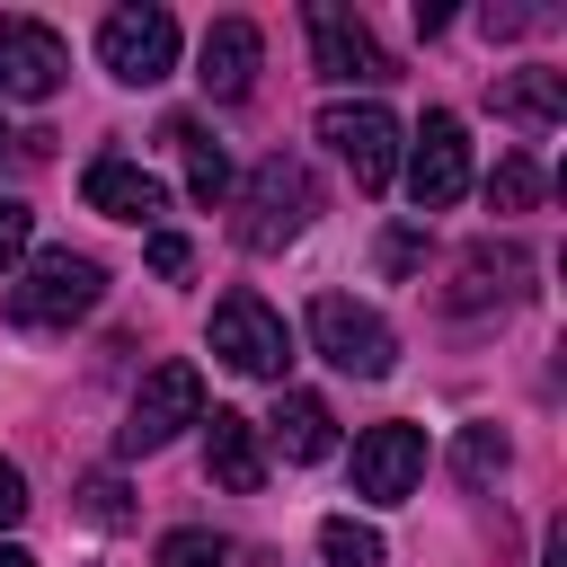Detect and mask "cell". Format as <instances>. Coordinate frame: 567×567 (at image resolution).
Wrapping results in <instances>:
<instances>
[{"instance_id": "obj_10", "label": "cell", "mask_w": 567, "mask_h": 567, "mask_svg": "<svg viewBox=\"0 0 567 567\" xmlns=\"http://www.w3.org/2000/svg\"><path fill=\"white\" fill-rule=\"evenodd\" d=\"M310 53H319V71H328L337 89H372V80H390L372 27H363L354 9H337V0H310Z\"/></svg>"}, {"instance_id": "obj_12", "label": "cell", "mask_w": 567, "mask_h": 567, "mask_svg": "<svg viewBox=\"0 0 567 567\" xmlns=\"http://www.w3.org/2000/svg\"><path fill=\"white\" fill-rule=\"evenodd\" d=\"M257 62H266L257 18H213L204 27V53H195V80H204V97H248L257 89Z\"/></svg>"}, {"instance_id": "obj_22", "label": "cell", "mask_w": 567, "mask_h": 567, "mask_svg": "<svg viewBox=\"0 0 567 567\" xmlns=\"http://www.w3.org/2000/svg\"><path fill=\"white\" fill-rule=\"evenodd\" d=\"M80 514H89V523H106V532H124V523H133L124 478H115V470H89V478H80Z\"/></svg>"}, {"instance_id": "obj_5", "label": "cell", "mask_w": 567, "mask_h": 567, "mask_svg": "<svg viewBox=\"0 0 567 567\" xmlns=\"http://www.w3.org/2000/svg\"><path fill=\"white\" fill-rule=\"evenodd\" d=\"M310 346H319L337 372H354V381H381V372L399 363L390 319H381L372 301H346V292H319V301H310Z\"/></svg>"}, {"instance_id": "obj_27", "label": "cell", "mask_w": 567, "mask_h": 567, "mask_svg": "<svg viewBox=\"0 0 567 567\" xmlns=\"http://www.w3.org/2000/svg\"><path fill=\"white\" fill-rule=\"evenodd\" d=\"M18 514H27V470H18V461H0V532H9Z\"/></svg>"}, {"instance_id": "obj_11", "label": "cell", "mask_w": 567, "mask_h": 567, "mask_svg": "<svg viewBox=\"0 0 567 567\" xmlns=\"http://www.w3.org/2000/svg\"><path fill=\"white\" fill-rule=\"evenodd\" d=\"M62 71H71V53L44 18H0V97H53Z\"/></svg>"}, {"instance_id": "obj_6", "label": "cell", "mask_w": 567, "mask_h": 567, "mask_svg": "<svg viewBox=\"0 0 567 567\" xmlns=\"http://www.w3.org/2000/svg\"><path fill=\"white\" fill-rule=\"evenodd\" d=\"M213 354H221L230 372H248V381H284L292 328H284L257 292H221V301H213Z\"/></svg>"}, {"instance_id": "obj_16", "label": "cell", "mask_w": 567, "mask_h": 567, "mask_svg": "<svg viewBox=\"0 0 567 567\" xmlns=\"http://www.w3.org/2000/svg\"><path fill=\"white\" fill-rule=\"evenodd\" d=\"M487 97H496V115H514V124L549 133V124L567 115V71H505Z\"/></svg>"}, {"instance_id": "obj_15", "label": "cell", "mask_w": 567, "mask_h": 567, "mask_svg": "<svg viewBox=\"0 0 567 567\" xmlns=\"http://www.w3.org/2000/svg\"><path fill=\"white\" fill-rule=\"evenodd\" d=\"M257 434H275V452H284V461H328V452H337V416H328V399H319V390H284L275 425H257Z\"/></svg>"}, {"instance_id": "obj_21", "label": "cell", "mask_w": 567, "mask_h": 567, "mask_svg": "<svg viewBox=\"0 0 567 567\" xmlns=\"http://www.w3.org/2000/svg\"><path fill=\"white\" fill-rule=\"evenodd\" d=\"M487 204H496V213H532V204H540V168H532L523 151H514V159H496V177H487Z\"/></svg>"}, {"instance_id": "obj_20", "label": "cell", "mask_w": 567, "mask_h": 567, "mask_svg": "<svg viewBox=\"0 0 567 567\" xmlns=\"http://www.w3.org/2000/svg\"><path fill=\"white\" fill-rule=\"evenodd\" d=\"M505 461H514V443H505L496 425H461V443H452V470H461L470 487H487V478H496Z\"/></svg>"}, {"instance_id": "obj_25", "label": "cell", "mask_w": 567, "mask_h": 567, "mask_svg": "<svg viewBox=\"0 0 567 567\" xmlns=\"http://www.w3.org/2000/svg\"><path fill=\"white\" fill-rule=\"evenodd\" d=\"M186 266H195V248H186L177 230H151V275H168V284H177Z\"/></svg>"}, {"instance_id": "obj_29", "label": "cell", "mask_w": 567, "mask_h": 567, "mask_svg": "<svg viewBox=\"0 0 567 567\" xmlns=\"http://www.w3.org/2000/svg\"><path fill=\"white\" fill-rule=\"evenodd\" d=\"M9 142H18V133H9V124H0V151H9Z\"/></svg>"}, {"instance_id": "obj_28", "label": "cell", "mask_w": 567, "mask_h": 567, "mask_svg": "<svg viewBox=\"0 0 567 567\" xmlns=\"http://www.w3.org/2000/svg\"><path fill=\"white\" fill-rule=\"evenodd\" d=\"M0 567H35V558H27V549H18V540H0Z\"/></svg>"}, {"instance_id": "obj_8", "label": "cell", "mask_w": 567, "mask_h": 567, "mask_svg": "<svg viewBox=\"0 0 567 567\" xmlns=\"http://www.w3.org/2000/svg\"><path fill=\"white\" fill-rule=\"evenodd\" d=\"M97 62H106L124 89L168 80V71H177V18H168V9H115V18L97 27Z\"/></svg>"}, {"instance_id": "obj_23", "label": "cell", "mask_w": 567, "mask_h": 567, "mask_svg": "<svg viewBox=\"0 0 567 567\" xmlns=\"http://www.w3.org/2000/svg\"><path fill=\"white\" fill-rule=\"evenodd\" d=\"M159 567H230V549H221V532H195L186 523V532L159 540Z\"/></svg>"}, {"instance_id": "obj_19", "label": "cell", "mask_w": 567, "mask_h": 567, "mask_svg": "<svg viewBox=\"0 0 567 567\" xmlns=\"http://www.w3.org/2000/svg\"><path fill=\"white\" fill-rule=\"evenodd\" d=\"M319 558H328V567H390L381 532L354 523V514H328V523H319Z\"/></svg>"}, {"instance_id": "obj_17", "label": "cell", "mask_w": 567, "mask_h": 567, "mask_svg": "<svg viewBox=\"0 0 567 567\" xmlns=\"http://www.w3.org/2000/svg\"><path fill=\"white\" fill-rule=\"evenodd\" d=\"M159 142H168V151H186V186H195V204L213 213V204L230 195V159H221V142H213V133H204L195 115H177V124H168Z\"/></svg>"}, {"instance_id": "obj_1", "label": "cell", "mask_w": 567, "mask_h": 567, "mask_svg": "<svg viewBox=\"0 0 567 567\" xmlns=\"http://www.w3.org/2000/svg\"><path fill=\"white\" fill-rule=\"evenodd\" d=\"M97 301H106V266L80 257V248H44V257L9 284V319H18V328H71V319H89Z\"/></svg>"}, {"instance_id": "obj_3", "label": "cell", "mask_w": 567, "mask_h": 567, "mask_svg": "<svg viewBox=\"0 0 567 567\" xmlns=\"http://www.w3.org/2000/svg\"><path fill=\"white\" fill-rule=\"evenodd\" d=\"M186 425H204V372H195V363H159V372L133 390V408H124V425H115V452L142 461V452L177 443Z\"/></svg>"}, {"instance_id": "obj_7", "label": "cell", "mask_w": 567, "mask_h": 567, "mask_svg": "<svg viewBox=\"0 0 567 567\" xmlns=\"http://www.w3.org/2000/svg\"><path fill=\"white\" fill-rule=\"evenodd\" d=\"M408 195H416V213H443V204L470 195V124L452 106H434L416 124V142H408Z\"/></svg>"}, {"instance_id": "obj_4", "label": "cell", "mask_w": 567, "mask_h": 567, "mask_svg": "<svg viewBox=\"0 0 567 567\" xmlns=\"http://www.w3.org/2000/svg\"><path fill=\"white\" fill-rule=\"evenodd\" d=\"M319 142L354 168L363 195H381V186L399 177V115H390L381 97H337V106H319Z\"/></svg>"}, {"instance_id": "obj_9", "label": "cell", "mask_w": 567, "mask_h": 567, "mask_svg": "<svg viewBox=\"0 0 567 567\" xmlns=\"http://www.w3.org/2000/svg\"><path fill=\"white\" fill-rule=\"evenodd\" d=\"M425 478V434L416 425H363L354 434V496L363 505H399Z\"/></svg>"}, {"instance_id": "obj_26", "label": "cell", "mask_w": 567, "mask_h": 567, "mask_svg": "<svg viewBox=\"0 0 567 567\" xmlns=\"http://www.w3.org/2000/svg\"><path fill=\"white\" fill-rule=\"evenodd\" d=\"M416 257H425V230H390V239H381V266H390V275H408Z\"/></svg>"}, {"instance_id": "obj_18", "label": "cell", "mask_w": 567, "mask_h": 567, "mask_svg": "<svg viewBox=\"0 0 567 567\" xmlns=\"http://www.w3.org/2000/svg\"><path fill=\"white\" fill-rule=\"evenodd\" d=\"M523 292V248H470L461 284H452V310H478V301H514Z\"/></svg>"}, {"instance_id": "obj_14", "label": "cell", "mask_w": 567, "mask_h": 567, "mask_svg": "<svg viewBox=\"0 0 567 567\" xmlns=\"http://www.w3.org/2000/svg\"><path fill=\"white\" fill-rule=\"evenodd\" d=\"M204 470H213L230 496H257V487H266V434H257V416L213 408V416H204Z\"/></svg>"}, {"instance_id": "obj_13", "label": "cell", "mask_w": 567, "mask_h": 567, "mask_svg": "<svg viewBox=\"0 0 567 567\" xmlns=\"http://www.w3.org/2000/svg\"><path fill=\"white\" fill-rule=\"evenodd\" d=\"M80 195H89V213H106V221H159V204H168V186H159L142 159H124V151L89 159Z\"/></svg>"}, {"instance_id": "obj_2", "label": "cell", "mask_w": 567, "mask_h": 567, "mask_svg": "<svg viewBox=\"0 0 567 567\" xmlns=\"http://www.w3.org/2000/svg\"><path fill=\"white\" fill-rule=\"evenodd\" d=\"M310 213H319V177L301 168V159H257V177H248V204H239V248H257V257H275L284 239H301L310 230Z\"/></svg>"}, {"instance_id": "obj_24", "label": "cell", "mask_w": 567, "mask_h": 567, "mask_svg": "<svg viewBox=\"0 0 567 567\" xmlns=\"http://www.w3.org/2000/svg\"><path fill=\"white\" fill-rule=\"evenodd\" d=\"M27 239H35V213H27L18 195H0V275L27 257Z\"/></svg>"}]
</instances>
